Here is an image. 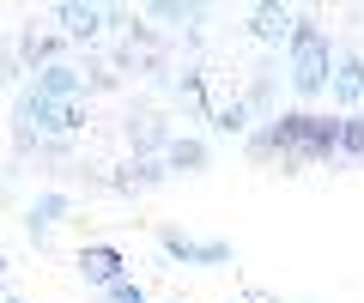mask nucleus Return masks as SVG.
Instances as JSON below:
<instances>
[{
  "mask_svg": "<svg viewBox=\"0 0 364 303\" xmlns=\"http://www.w3.org/2000/svg\"><path fill=\"white\" fill-rule=\"evenodd\" d=\"M249 152L255 158H267V152H279V158L291 164H322V158H340V116H273L267 128L249 140Z\"/></svg>",
  "mask_w": 364,
  "mask_h": 303,
  "instance_id": "nucleus-1",
  "label": "nucleus"
},
{
  "mask_svg": "<svg viewBox=\"0 0 364 303\" xmlns=\"http://www.w3.org/2000/svg\"><path fill=\"white\" fill-rule=\"evenodd\" d=\"M158 249H164L170 261H188V267H225L231 261V243H200V237H182V231H164Z\"/></svg>",
  "mask_w": 364,
  "mask_h": 303,
  "instance_id": "nucleus-3",
  "label": "nucleus"
},
{
  "mask_svg": "<svg viewBox=\"0 0 364 303\" xmlns=\"http://www.w3.org/2000/svg\"><path fill=\"white\" fill-rule=\"evenodd\" d=\"M67 212H73V200H67V194H37V200H31V212H25L31 237H49V231L67 219Z\"/></svg>",
  "mask_w": 364,
  "mask_h": 303,
  "instance_id": "nucleus-8",
  "label": "nucleus"
},
{
  "mask_svg": "<svg viewBox=\"0 0 364 303\" xmlns=\"http://www.w3.org/2000/svg\"><path fill=\"white\" fill-rule=\"evenodd\" d=\"M55 18L67 25V37H97L109 13H104V6H73V0H61V6H55Z\"/></svg>",
  "mask_w": 364,
  "mask_h": 303,
  "instance_id": "nucleus-9",
  "label": "nucleus"
},
{
  "mask_svg": "<svg viewBox=\"0 0 364 303\" xmlns=\"http://www.w3.org/2000/svg\"><path fill=\"white\" fill-rule=\"evenodd\" d=\"M207 164V145L200 140H170L164 145V170H200Z\"/></svg>",
  "mask_w": 364,
  "mask_h": 303,
  "instance_id": "nucleus-11",
  "label": "nucleus"
},
{
  "mask_svg": "<svg viewBox=\"0 0 364 303\" xmlns=\"http://www.w3.org/2000/svg\"><path fill=\"white\" fill-rule=\"evenodd\" d=\"M243 121H249V104H231V109L213 116V128H219V133H243Z\"/></svg>",
  "mask_w": 364,
  "mask_h": 303,
  "instance_id": "nucleus-13",
  "label": "nucleus"
},
{
  "mask_svg": "<svg viewBox=\"0 0 364 303\" xmlns=\"http://www.w3.org/2000/svg\"><path fill=\"white\" fill-rule=\"evenodd\" d=\"M6 303H18V297H6Z\"/></svg>",
  "mask_w": 364,
  "mask_h": 303,
  "instance_id": "nucleus-15",
  "label": "nucleus"
},
{
  "mask_svg": "<svg viewBox=\"0 0 364 303\" xmlns=\"http://www.w3.org/2000/svg\"><path fill=\"white\" fill-rule=\"evenodd\" d=\"M109 303H146V291H140V285H128V279H122V285H109Z\"/></svg>",
  "mask_w": 364,
  "mask_h": 303,
  "instance_id": "nucleus-14",
  "label": "nucleus"
},
{
  "mask_svg": "<svg viewBox=\"0 0 364 303\" xmlns=\"http://www.w3.org/2000/svg\"><path fill=\"white\" fill-rule=\"evenodd\" d=\"M79 273H85V285L109 291V285H122V255L109 249V243H85V249H79Z\"/></svg>",
  "mask_w": 364,
  "mask_h": 303,
  "instance_id": "nucleus-5",
  "label": "nucleus"
},
{
  "mask_svg": "<svg viewBox=\"0 0 364 303\" xmlns=\"http://www.w3.org/2000/svg\"><path fill=\"white\" fill-rule=\"evenodd\" d=\"M291 25H298V18H291L286 6H255V37H261V43H279V49H286V43H291Z\"/></svg>",
  "mask_w": 364,
  "mask_h": 303,
  "instance_id": "nucleus-10",
  "label": "nucleus"
},
{
  "mask_svg": "<svg viewBox=\"0 0 364 303\" xmlns=\"http://www.w3.org/2000/svg\"><path fill=\"white\" fill-rule=\"evenodd\" d=\"M340 158H364V116H340Z\"/></svg>",
  "mask_w": 364,
  "mask_h": 303,
  "instance_id": "nucleus-12",
  "label": "nucleus"
},
{
  "mask_svg": "<svg viewBox=\"0 0 364 303\" xmlns=\"http://www.w3.org/2000/svg\"><path fill=\"white\" fill-rule=\"evenodd\" d=\"M18 116H25L37 133H73L79 128V104H49V97H37V92H25Z\"/></svg>",
  "mask_w": 364,
  "mask_h": 303,
  "instance_id": "nucleus-4",
  "label": "nucleus"
},
{
  "mask_svg": "<svg viewBox=\"0 0 364 303\" xmlns=\"http://www.w3.org/2000/svg\"><path fill=\"white\" fill-rule=\"evenodd\" d=\"M286 61H291V92L316 97L328 92V79H334V43H328L322 25H291V43H286Z\"/></svg>",
  "mask_w": 364,
  "mask_h": 303,
  "instance_id": "nucleus-2",
  "label": "nucleus"
},
{
  "mask_svg": "<svg viewBox=\"0 0 364 303\" xmlns=\"http://www.w3.org/2000/svg\"><path fill=\"white\" fill-rule=\"evenodd\" d=\"M334 104H364V61L358 55H334V79H328Z\"/></svg>",
  "mask_w": 364,
  "mask_h": 303,
  "instance_id": "nucleus-7",
  "label": "nucleus"
},
{
  "mask_svg": "<svg viewBox=\"0 0 364 303\" xmlns=\"http://www.w3.org/2000/svg\"><path fill=\"white\" fill-rule=\"evenodd\" d=\"M37 97H49V104H79V92H85V79H79V67H67V61H49L37 73V85H31Z\"/></svg>",
  "mask_w": 364,
  "mask_h": 303,
  "instance_id": "nucleus-6",
  "label": "nucleus"
}]
</instances>
